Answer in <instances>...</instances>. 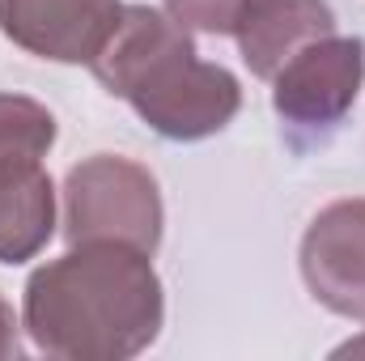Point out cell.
<instances>
[{
  "instance_id": "cell-1",
  "label": "cell",
  "mask_w": 365,
  "mask_h": 361,
  "mask_svg": "<svg viewBox=\"0 0 365 361\" xmlns=\"http://www.w3.org/2000/svg\"><path fill=\"white\" fill-rule=\"evenodd\" d=\"M26 336L60 361L140 357L166 319L149 251L128 243H77L30 272L21 298Z\"/></svg>"
},
{
  "instance_id": "cell-2",
  "label": "cell",
  "mask_w": 365,
  "mask_h": 361,
  "mask_svg": "<svg viewBox=\"0 0 365 361\" xmlns=\"http://www.w3.org/2000/svg\"><path fill=\"white\" fill-rule=\"evenodd\" d=\"M90 68L102 90L123 98L158 136L182 145L217 136L242 106L238 77L200 60L187 26L149 4H123Z\"/></svg>"
},
{
  "instance_id": "cell-3",
  "label": "cell",
  "mask_w": 365,
  "mask_h": 361,
  "mask_svg": "<svg viewBox=\"0 0 365 361\" xmlns=\"http://www.w3.org/2000/svg\"><path fill=\"white\" fill-rule=\"evenodd\" d=\"M162 191L149 166L93 153L64 179V238L77 243H128L136 251H158L162 243Z\"/></svg>"
},
{
  "instance_id": "cell-4",
  "label": "cell",
  "mask_w": 365,
  "mask_h": 361,
  "mask_svg": "<svg viewBox=\"0 0 365 361\" xmlns=\"http://www.w3.org/2000/svg\"><path fill=\"white\" fill-rule=\"evenodd\" d=\"M365 81V39L327 34L302 47L272 77V106L289 136H327L353 111Z\"/></svg>"
},
{
  "instance_id": "cell-5",
  "label": "cell",
  "mask_w": 365,
  "mask_h": 361,
  "mask_svg": "<svg viewBox=\"0 0 365 361\" xmlns=\"http://www.w3.org/2000/svg\"><path fill=\"white\" fill-rule=\"evenodd\" d=\"M302 280L319 306L365 323V200L327 204L302 234Z\"/></svg>"
},
{
  "instance_id": "cell-6",
  "label": "cell",
  "mask_w": 365,
  "mask_h": 361,
  "mask_svg": "<svg viewBox=\"0 0 365 361\" xmlns=\"http://www.w3.org/2000/svg\"><path fill=\"white\" fill-rule=\"evenodd\" d=\"M119 13V0H0V34L38 60L90 64Z\"/></svg>"
},
{
  "instance_id": "cell-7",
  "label": "cell",
  "mask_w": 365,
  "mask_h": 361,
  "mask_svg": "<svg viewBox=\"0 0 365 361\" xmlns=\"http://www.w3.org/2000/svg\"><path fill=\"white\" fill-rule=\"evenodd\" d=\"M327 34H336V13L327 0H242L234 21L238 56L264 81H272L302 47Z\"/></svg>"
},
{
  "instance_id": "cell-8",
  "label": "cell",
  "mask_w": 365,
  "mask_h": 361,
  "mask_svg": "<svg viewBox=\"0 0 365 361\" xmlns=\"http://www.w3.org/2000/svg\"><path fill=\"white\" fill-rule=\"evenodd\" d=\"M56 234V183L43 162L0 166V264L34 260Z\"/></svg>"
},
{
  "instance_id": "cell-9",
  "label": "cell",
  "mask_w": 365,
  "mask_h": 361,
  "mask_svg": "<svg viewBox=\"0 0 365 361\" xmlns=\"http://www.w3.org/2000/svg\"><path fill=\"white\" fill-rule=\"evenodd\" d=\"M51 145H56V115L26 93H0V166L43 162Z\"/></svg>"
},
{
  "instance_id": "cell-10",
  "label": "cell",
  "mask_w": 365,
  "mask_h": 361,
  "mask_svg": "<svg viewBox=\"0 0 365 361\" xmlns=\"http://www.w3.org/2000/svg\"><path fill=\"white\" fill-rule=\"evenodd\" d=\"M242 0H166V13L200 34H234Z\"/></svg>"
},
{
  "instance_id": "cell-11",
  "label": "cell",
  "mask_w": 365,
  "mask_h": 361,
  "mask_svg": "<svg viewBox=\"0 0 365 361\" xmlns=\"http://www.w3.org/2000/svg\"><path fill=\"white\" fill-rule=\"evenodd\" d=\"M17 353H21V340H17V319H13L9 302L0 298V361L17 357Z\"/></svg>"
},
{
  "instance_id": "cell-12",
  "label": "cell",
  "mask_w": 365,
  "mask_h": 361,
  "mask_svg": "<svg viewBox=\"0 0 365 361\" xmlns=\"http://www.w3.org/2000/svg\"><path fill=\"white\" fill-rule=\"evenodd\" d=\"M336 357H365V336H357V340H344V345L336 349Z\"/></svg>"
}]
</instances>
